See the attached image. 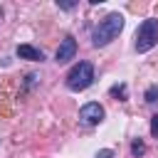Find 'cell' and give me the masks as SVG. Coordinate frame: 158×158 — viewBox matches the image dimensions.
<instances>
[{
    "label": "cell",
    "mask_w": 158,
    "mask_h": 158,
    "mask_svg": "<svg viewBox=\"0 0 158 158\" xmlns=\"http://www.w3.org/2000/svg\"><path fill=\"white\" fill-rule=\"evenodd\" d=\"M123 30V15L121 12H111L106 15L91 32V44L94 47H106L109 42H114L118 37V32Z\"/></svg>",
    "instance_id": "1"
},
{
    "label": "cell",
    "mask_w": 158,
    "mask_h": 158,
    "mask_svg": "<svg viewBox=\"0 0 158 158\" xmlns=\"http://www.w3.org/2000/svg\"><path fill=\"white\" fill-rule=\"evenodd\" d=\"M94 84V67L89 64V62H79V64H74L72 69H69V74H67V89H72V91H84V89H89Z\"/></svg>",
    "instance_id": "2"
},
{
    "label": "cell",
    "mask_w": 158,
    "mask_h": 158,
    "mask_svg": "<svg viewBox=\"0 0 158 158\" xmlns=\"http://www.w3.org/2000/svg\"><path fill=\"white\" fill-rule=\"evenodd\" d=\"M158 44V20H143L136 30V52H148Z\"/></svg>",
    "instance_id": "3"
},
{
    "label": "cell",
    "mask_w": 158,
    "mask_h": 158,
    "mask_svg": "<svg viewBox=\"0 0 158 158\" xmlns=\"http://www.w3.org/2000/svg\"><path fill=\"white\" fill-rule=\"evenodd\" d=\"M79 118H81V123H86V126H96V123L104 121V106L96 104V101H89V104H84V106L79 109Z\"/></svg>",
    "instance_id": "4"
},
{
    "label": "cell",
    "mask_w": 158,
    "mask_h": 158,
    "mask_svg": "<svg viewBox=\"0 0 158 158\" xmlns=\"http://www.w3.org/2000/svg\"><path fill=\"white\" fill-rule=\"evenodd\" d=\"M74 54H77V40H74L72 35H67V37L59 42V47H57L54 62H57V64H64V62L74 59Z\"/></svg>",
    "instance_id": "5"
},
{
    "label": "cell",
    "mask_w": 158,
    "mask_h": 158,
    "mask_svg": "<svg viewBox=\"0 0 158 158\" xmlns=\"http://www.w3.org/2000/svg\"><path fill=\"white\" fill-rule=\"evenodd\" d=\"M17 57L20 59H30V62H42L44 59V54L40 49H35L32 44H20L17 47Z\"/></svg>",
    "instance_id": "6"
},
{
    "label": "cell",
    "mask_w": 158,
    "mask_h": 158,
    "mask_svg": "<svg viewBox=\"0 0 158 158\" xmlns=\"http://www.w3.org/2000/svg\"><path fill=\"white\" fill-rule=\"evenodd\" d=\"M109 94H111L114 99H118V101H126V84H114V86L109 89Z\"/></svg>",
    "instance_id": "7"
},
{
    "label": "cell",
    "mask_w": 158,
    "mask_h": 158,
    "mask_svg": "<svg viewBox=\"0 0 158 158\" xmlns=\"http://www.w3.org/2000/svg\"><path fill=\"white\" fill-rule=\"evenodd\" d=\"M143 153H146V143H143L141 138H136V141L131 143V156H133V158H141Z\"/></svg>",
    "instance_id": "8"
},
{
    "label": "cell",
    "mask_w": 158,
    "mask_h": 158,
    "mask_svg": "<svg viewBox=\"0 0 158 158\" xmlns=\"http://www.w3.org/2000/svg\"><path fill=\"white\" fill-rule=\"evenodd\" d=\"M146 101H148V104H153V101H158V86H156V84L146 89Z\"/></svg>",
    "instance_id": "9"
},
{
    "label": "cell",
    "mask_w": 158,
    "mask_h": 158,
    "mask_svg": "<svg viewBox=\"0 0 158 158\" xmlns=\"http://www.w3.org/2000/svg\"><path fill=\"white\" fill-rule=\"evenodd\" d=\"M151 136H156V138H158V114L151 118Z\"/></svg>",
    "instance_id": "10"
},
{
    "label": "cell",
    "mask_w": 158,
    "mask_h": 158,
    "mask_svg": "<svg viewBox=\"0 0 158 158\" xmlns=\"http://www.w3.org/2000/svg\"><path fill=\"white\" fill-rule=\"evenodd\" d=\"M94 158H114V151H109V148H104V151H99Z\"/></svg>",
    "instance_id": "11"
},
{
    "label": "cell",
    "mask_w": 158,
    "mask_h": 158,
    "mask_svg": "<svg viewBox=\"0 0 158 158\" xmlns=\"http://www.w3.org/2000/svg\"><path fill=\"white\" fill-rule=\"evenodd\" d=\"M57 5H59V7H62V10H72V7H74V5H77V2H57Z\"/></svg>",
    "instance_id": "12"
}]
</instances>
